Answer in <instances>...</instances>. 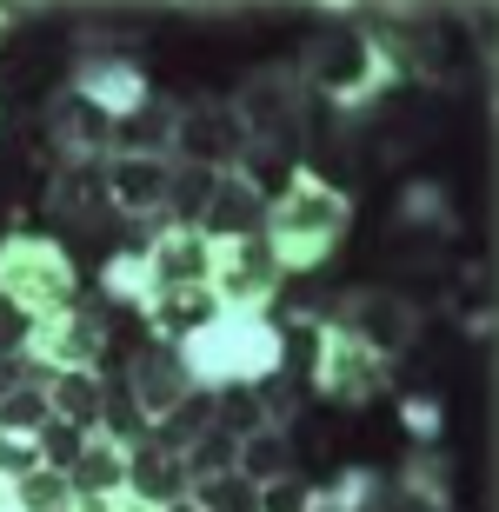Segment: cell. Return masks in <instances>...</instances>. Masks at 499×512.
Returning <instances> with one entry per match:
<instances>
[{
  "mask_svg": "<svg viewBox=\"0 0 499 512\" xmlns=\"http://www.w3.org/2000/svg\"><path fill=\"white\" fill-rule=\"evenodd\" d=\"M346 227H353V193L320 180L313 167H287L280 187H267V247L280 273H313L340 253Z\"/></svg>",
  "mask_w": 499,
  "mask_h": 512,
  "instance_id": "obj_1",
  "label": "cell"
},
{
  "mask_svg": "<svg viewBox=\"0 0 499 512\" xmlns=\"http://www.w3.org/2000/svg\"><path fill=\"white\" fill-rule=\"evenodd\" d=\"M180 360H187L193 386L207 393H227V386H260L267 373L287 366V333L273 326V313H213L193 340H180Z\"/></svg>",
  "mask_w": 499,
  "mask_h": 512,
  "instance_id": "obj_2",
  "label": "cell"
},
{
  "mask_svg": "<svg viewBox=\"0 0 499 512\" xmlns=\"http://www.w3.org/2000/svg\"><path fill=\"white\" fill-rule=\"evenodd\" d=\"M293 74L307 87V100H327L333 114H360L373 100H386V87H400L393 74V60L380 54V40L366 34V27H327V34H313L293 60Z\"/></svg>",
  "mask_w": 499,
  "mask_h": 512,
  "instance_id": "obj_3",
  "label": "cell"
},
{
  "mask_svg": "<svg viewBox=\"0 0 499 512\" xmlns=\"http://www.w3.org/2000/svg\"><path fill=\"white\" fill-rule=\"evenodd\" d=\"M0 300L14 306L20 320H54L80 300V273L74 253L47 240V233H7L0 240Z\"/></svg>",
  "mask_w": 499,
  "mask_h": 512,
  "instance_id": "obj_4",
  "label": "cell"
},
{
  "mask_svg": "<svg viewBox=\"0 0 499 512\" xmlns=\"http://www.w3.org/2000/svg\"><path fill=\"white\" fill-rule=\"evenodd\" d=\"M393 366H380L333 313H307V386L340 413H360L386 393Z\"/></svg>",
  "mask_w": 499,
  "mask_h": 512,
  "instance_id": "obj_5",
  "label": "cell"
},
{
  "mask_svg": "<svg viewBox=\"0 0 499 512\" xmlns=\"http://www.w3.org/2000/svg\"><path fill=\"white\" fill-rule=\"evenodd\" d=\"M233 120H240V133H247L253 160H267V153H287L300 133H307V87H300V74L293 67H253L240 87H233ZM247 160V167H253Z\"/></svg>",
  "mask_w": 499,
  "mask_h": 512,
  "instance_id": "obj_6",
  "label": "cell"
},
{
  "mask_svg": "<svg viewBox=\"0 0 499 512\" xmlns=\"http://www.w3.org/2000/svg\"><path fill=\"white\" fill-rule=\"evenodd\" d=\"M333 320H340L380 366H400L406 353L420 346L426 313H420V300H406V293H393V286H360V293H346V306L333 313Z\"/></svg>",
  "mask_w": 499,
  "mask_h": 512,
  "instance_id": "obj_7",
  "label": "cell"
},
{
  "mask_svg": "<svg viewBox=\"0 0 499 512\" xmlns=\"http://www.w3.org/2000/svg\"><path fill=\"white\" fill-rule=\"evenodd\" d=\"M20 360H34L40 373H100V360H107V313L74 300L54 320H34L27 340H20Z\"/></svg>",
  "mask_w": 499,
  "mask_h": 512,
  "instance_id": "obj_8",
  "label": "cell"
},
{
  "mask_svg": "<svg viewBox=\"0 0 499 512\" xmlns=\"http://www.w3.org/2000/svg\"><path fill=\"white\" fill-rule=\"evenodd\" d=\"M287 286L280 260H273L267 233H253V240H227V247H213V273H207V293L227 313H267L273 293Z\"/></svg>",
  "mask_w": 499,
  "mask_h": 512,
  "instance_id": "obj_9",
  "label": "cell"
},
{
  "mask_svg": "<svg viewBox=\"0 0 499 512\" xmlns=\"http://www.w3.org/2000/svg\"><path fill=\"white\" fill-rule=\"evenodd\" d=\"M173 160L207 167V173H247L253 147H247V133H240L227 100H187L180 127H173Z\"/></svg>",
  "mask_w": 499,
  "mask_h": 512,
  "instance_id": "obj_10",
  "label": "cell"
},
{
  "mask_svg": "<svg viewBox=\"0 0 499 512\" xmlns=\"http://www.w3.org/2000/svg\"><path fill=\"white\" fill-rule=\"evenodd\" d=\"M260 227H267V180H253V173H213V193H207L193 233L207 247H227V240H253Z\"/></svg>",
  "mask_w": 499,
  "mask_h": 512,
  "instance_id": "obj_11",
  "label": "cell"
},
{
  "mask_svg": "<svg viewBox=\"0 0 499 512\" xmlns=\"http://www.w3.org/2000/svg\"><path fill=\"white\" fill-rule=\"evenodd\" d=\"M167 180H173V160H154V153H107L100 160V193L127 220H160Z\"/></svg>",
  "mask_w": 499,
  "mask_h": 512,
  "instance_id": "obj_12",
  "label": "cell"
},
{
  "mask_svg": "<svg viewBox=\"0 0 499 512\" xmlns=\"http://www.w3.org/2000/svg\"><path fill=\"white\" fill-rule=\"evenodd\" d=\"M127 393H134V406L147 413V426H154V419H167L173 406H180L187 393H200V386H193L180 346L173 340H147L134 360H127Z\"/></svg>",
  "mask_w": 499,
  "mask_h": 512,
  "instance_id": "obj_13",
  "label": "cell"
},
{
  "mask_svg": "<svg viewBox=\"0 0 499 512\" xmlns=\"http://www.w3.org/2000/svg\"><path fill=\"white\" fill-rule=\"evenodd\" d=\"M47 140H54V153L67 167H100V160L114 153V120L94 114L74 87H60L54 107H47Z\"/></svg>",
  "mask_w": 499,
  "mask_h": 512,
  "instance_id": "obj_14",
  "label": "cell"
},
{
  "mask_svg": "<svg viewBox=\"0 0 499 512\" xmlns=\"http://www.w3.org/2000/svg\"><path fill=\"white\" fill-rule=\"evenodd\" d=\"M74 94L94 107V114L120 120V114H134L140 100L154 94V80L140 74L127 54H94V60H74Z\"/></svg>",
  "mask_w": 499,
  "mask_h": 512,
  "instance_id": "obj_15",
  "label": "cell"
},
{
  "mask_svg": "<svg viewBox=\"0 0 499 512\" xmlns=\"http://www.w3.org/2000/svg\"><path fill=\"white\" fill-rule=\"evenodd\" d=\"M140 253H147L154 300H160V293H180V286H207V273H213V247L193 227H160V220H154V240H147Z\"/></svg>",
  "mask_w": 499,
  "mask_h": 512,
  "instance_id": "obj_16",
  "label": "cell"
},
{
  "mask_svg": "<svg viewBox=\"0 0 499 512\" xmlns=\"http://www.w3.org/2000/svg\"><path fill=\"white\" fill-rule=\"evenodd\" d=\"M173 127H180V107L167 94H147L134 114L114 120V153H154V160H173Z\"/></svg>",
  "mask_w": 499,
  "mask_h": 512,
  "instance_id": "obj_17",
  "label": "cell"
},
{
  "mask_svg": "<svg viewBox=\"0 0 499 512\" xmlns=\"http://www.w3.org/2000/svg\"><path fill=\"white\" fill-rule=\"evenodd\" d=\"M120 493H134V499H147V506H173V499H187V466L173 453H160L154 439L147 446H134L127 453V486Z\"/></svg>",
  "mask_w": 499,
  "mask_h": 512,
  "instance_id": "obj_18",
  "label": "cell"
},
{
  "mask_svg": "<svg viewBox=\"0 0 499 512\" xmlns=\"http://www.w3.org/2000/svg\"><path fill=\"white\" fill-rule=\"evenodd\" d=\"M233 473L253 479V486H273V479L300 473L293 433H287V426H253V433H240V459H233Z\"/></svg>",
  "mask_w": 499,
  "mask_h": 512,
  "instance_id": "obj_19",
  "label": "cell"
},
{
  "mask_svg": "<svg viewBox=\"0 0 499 512\" xmlns=\"http://www.w3.org/2000/svg\"><path fill=\"white\" fill-rule=\"evenodd\" d=\"M393 493H400L406 506H420V512H453V466H446L433 446H413L400 479H393Z\"/></svg>",
  "mask_w": 499,
  "mask_h": 512,
  "instance_id": "obj_20",
  "label": "cell"
},
{
  "mask_svg": "<svg viewBox=\"0 0 499 512\" xmlns=\"http://www.w3.org/2000/svg\"><path fill=\"white\" fill-rule=\"evenodd\" d=\"M220 313V300H213L207 286H180V293H160L154 306H147V326H154V340H193L200 326Z\"/></svg>",
  "mask_w": 499,
  "mask_h": 512,
  "instance_id": "obj_21",
  "label": "cell"
},
{
  "mask_svg": "<svg viewBox=\"0 0 499 512\" xmlns=\"http://www.w3.org/2000/svg\"><path fill=\"white\" fill-rule=\"evenodd\" d=\"M40 380H47V406L60 419H74V426L94 433L100 406H107V373H40Z\"/></svg>",
  "mask_w": 499,
  "mask_h": 512,
  "instance_id": "obj_22",
  "label": "cell"
},
{
  "mask_svg": "<svg viewBox=\"0 0 499 512\" xmlns=\"http://www.w3.org/2000/svg\"><path fill=\"white\" fill-rule=\"evenodd\" d=\"M67 479H74V499L80 493H120L127 486V446H114L107 433H87L80 459L67 466Z\"/></svg>",
  "mask_w": 499,
  "mask_h": 512,
  "instance_id": "obj_23",
  "label": "cell"
},
{
  "mask_svg": "<svg viewBox=\"0 0 499 512\" xmlns=\"http://www.w3.org/2000/svg\"><path fill=\"white\" fill-rule=\"evenodd\" d=\"M213 419H220V393H207V386H200V393H187V399H180V406H173L167 419H154V433H147V439H154L160 453H173V459H180V453L193 446V439H200V433L213 426Z\"/></svg>",
  "mask_w": 499,
  "mask_h": 512,
  "instance_id": "obj_24",
  "label": "cell"
},
{
  "mask_svg": "<svg viewBox=\"0 0 499 512\" xmlns=\"http://www.w3.org/2000/svg\"><path fill=\"white\" fill-rule=\"evenodd\" d=\"M47 419H54V406H47V380H40V373H20V380L0 393V433L7 439H34Z\"/></svg>",
  "mask_w": 499,
  "mask_h": 512,
  "instance_id": "obj_25",
  "label": "cell"
},
{
  "mask_svg": "<svg viewBox=\"0 0 499 512\" xmlns=\"http://www.w3.org/2000/svg\"><path fill=\"white\" fill-rule=\"evenodd\" d=\"M207 193H213V173H207V167H187V160H173L160 227H200V207H207Z\"/></svg>",
  "mask_w": 499,
  "mask_h": 512,
  "instance_id": "obj_26",
  "label": "cell"
},
{
  "mask_svg": "<svg viewBox=\"0 0 499 512\" xmlns=\"http://www.w3.org/2000/svg\"><path fill=\"white\" fill-rule=\"evenodd\" d=\"M140 27H147L140 14H80V60H94V54H127L134 40H147Z\"/></svg>",
  "mask_w": 499,
  "mask_h": 512,
  "instance_id": "obj_27",
  "label": "cell"
},
{
  "mask_svg": "<svg viewBox=\"0 0 499 512\" xmlns=\"http://www.w3.org/2000/svg\"><path fill=\"white\" fill-rule=\"evenodd\" d=\"M94 433H107L114 446H127V453H134V446H147V433H154V426H147V413L134 406L127 380H107V406H100V426H94Z\"/></svg>",
  "mask_w": 499,
  "mask_h": 512,
  "instance_id": "obj_28",
  "label": "cell"
},
{
  "mask_svg": "<svg viewBox=\"0 0 499 512\" xmlns=\"http://www.w3.org/2000/svg\"><path fill=\"white\" fill-rule=\"evenodd\" d=\"M187 499L200 512H260V486L240 473H207V479H193Z\"/></svg>",
  "mask_w": 499,
  "mask_h": 512,
  "instance_id": "obj_29",
  "label": "cell"
},
{
  "mask_svg": "<svg viewBox=\"0 0 499 512\" xmlns=\"http://www.w3.org/2000/svg\"><path fill=\"white\" fill-rule=\"evenodd\" d=\"M100 286H107V300H120V306H140V313H147V306H154V280H147V253H127L120 247L114 260H107V273H100Z\"/></svg>",
  "mask_w": 499,
  "mask_h": 512,
  "instance_id": "obj_30",
  "label": "cell"
},
{
  "mask_svg": "<svg viewBox=\"0 0 499 512\" xmlns=\"http://www.w3.org/2000/svg\"><path fill=\"white\" fill-rule=\"evenodd\" d=\"M233 459H240V433L213 419L207 433H200L187 453H180V466H187V486H193V479H207V473H233Z\"/></svg>",
  "mask_w": 499,
  "mask_h": 512,
  "instance_id": "obj_31",
  "label": "cell"
},
{
  "mask_svg": "<svg viewBox=\"0 0 499 512\" xmlns=\"http://www.w3.org/2000/svg\"><path fill=\"white\" fill-rule=\"evenodd\" d=\"M400 227H433V233H453V207H446V187L420 180V187L400 193Z\"/></svg>",
  "mask_w": 499,
  "mask_h": 512,
  "instance_id": "obj_32",
  "label": "cell"
},
{
  "mask_svg": "<svg viewBox=\"0 0 499 512\" xmlns=\"http://www.w3.org/2000/svg\"><path fill=\"white\" fill-rule=\"evenodd\" d=\"M34 446H40V466H54V473H67V466H74L80 459V446H87V426H74V419H47V426H40L34 433Z\"/></svg>",
  "mask_w": 499,
  "mask_h": 512,
  "instance_id": "obj_33",
  "label": "cell"
},
{
  "mask_svg": "<svg viewBox=\"0 0 499 512\" xmlns=\"http://www.w3.org/2000/svg\"><path fill=\"white\" fill-rule=\"evenodd\" d=\"M14 499H20V512H54V506H74V479L54 473V466H40V473H27V479L14 486Z\"/></svg>",
  "mask_w": 499,
  "mask_h": 512,
  "instance_id": "obj_34",
  "label": "cell"
},
{
  "mask_svg": "<svg viewBox=\"0 0 499 512\" xmlns=\"http://www.w3.org/2000/svg\"><path fill=\"white\" fill-rule=\"evenodd\" d=\"M400 426L420 439V446H433V439L446 433V406L433 393H413V399H400Z\"/></svg>",
  "mask_w": 499,
  "mask_h": 512,
  "instance_id": "obj_35",
  "label": "cell"
},
{
  "mask_svg": "<svg viewBox=\"0 0 499 512\" xmlns=\"http://www.w3.org/2000/svg\"><path fill=\"white\" fill-rule=\"evenodd\" d=\"M307 499H313V479H300V473L260 486V512H307Z\"/></svg>",
  "mask_w": 499,
  "mask_h": 512,
  "instance_id": "obj_36",
  "label": "cell"
},
{
  "mask_svg": "<svg viewBox=\"0 0 499 512\" xmlns=\"http://www.w3.org/2000/svg\"><path fill=\"white\" fill-rule=\"evenodd\" d=\"M27 473H40V446H34V439H7V433H0V479L20 486Z\"/></svg>",
  "mask_w": 499,
  "mask_h": 512,
  "instance_id": "obj_37",
  "label": "cell"
},
{
  "mask_svg": "<svg viewBox=\"0 0 499 512\" xmlns=\"http://www.w3.org/2000/svg\"><path fill=\"white\" fill-rule=\"evenodd\" d=\"M74 512H160V506H147V499H134V493H80Z\"/></svg>",
  "mask_w": 499,
  "mask_h": 512,
  "instance_id": "obj_38",
  "label": "cell"
},
{
  "mask_svg": "<svg viewBox=\"0 0 499 512\" xmlns=\"http://www.w3.org/2000/svg\"><path fill=\"white\" fill-rule=\"evenodd\" d=\"M20 340H27V320H20L14 306L0 300V353H20Z\"/></svg>",
  "mask_w": 499,
  "mask_h": 512,
  "instance_id": "obj_39",
  "label": "cell"
},
{
  "mask_svg": "<svg viewBox=\"0 0 499 512\" xmlns=\"http://www.w3.org/2000/svg\"><path fill=\"white\" fill-rule=\"evenodd\" d=\"M20 373H27V360H20V353H0V393H7Z\"/></svg>",
  "mask_w": 499,
  "mask_h": 512,
  "instance_id": "obj_40",
  "label": "cell"
},
{
  "mask_svg": "<svg viewBox=\"0 0 499 512\" xmlns=\"http://www.w3.org/2000/svg\"><path fill=\"white\" fill-rule=\"evenodd\" d=\"M0 512H20V499H14V486L0 479Z\"/></svg>",
  "mask_w": 499,
  "mask_h": 512,
  "instance_id": "obj_41",
  "label": "cell"
},
{
  "mask_svg": "<svg viewBox=\"0 0 499 512\" xmlns=\"http://www.w3.org/2000/svg\"><path fill=\"white\" fill-rule=\"evenodd\" d=\"M160 512H200V506H193V499H173V506H160Z\"/></svg>",
  "mask_w": 499,
  "mask_h": 512,
  "instance_id": "obj_42",
  "label": "cell"
},
{
  "mask_svg": "<svg viewBox=\"0 0 499 512\" xmlns=\"http://www.w3.org/2000/svg\"><path fill=\"white\" fill-rule=\"evenodd\" d=\"M7 34H14V14H7V7H0V40H7Z\"/></svg>",
  "mask_w": 499,
  "mask_h": 512,
  "instance_id": "obj_43",
  "label": "cell"
},
{
  "mask_svg": "<svg viewBox=\"0 0 499 512\" xmlns=\"http://www.w3.org/2000/svg\"><path fill=\"white\" fill-rule=\"evenodd\" d=\"M54 512H74V506H54Z\"/></svg>",
  "mask_w": 499,
  "mask_h": 512,
  "instance_id": "obj_44",
  "label": "cell"
}]
</instances>
